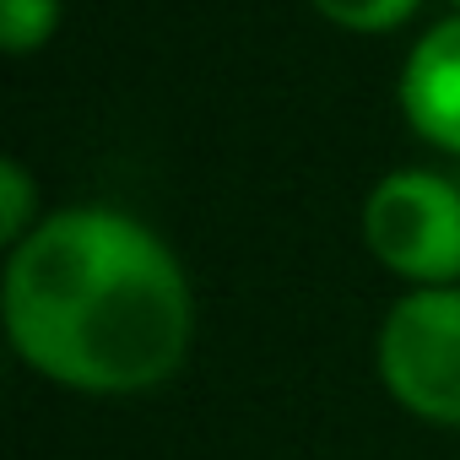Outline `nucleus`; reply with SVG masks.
<instances>
[{"instance_id":"nucleus-1","label":"nucleus","mask_w":460,"mask_h":460,"mask_svg":"<svg viewBox=\"0 0 460 460\" xmlns=\"http://www.w3.org/2000/svg\"><path fill=\"white\" fill-rule=\"evenodd\" d=\"M12 347L71 390L130 395L163 385L195 331V304L168 244L125 211L71 206L44 217L6 266Z\"/></svg>"},{"instance_id":"nucleus-2","label":"nucleus","mask_w":460,"mask_h":460,"mask_svg":"<svg viewBox=\"0 0 460 460\" xmlns=\"http://www.w3.org/2000/svg\"><path fill=\"white\" fill-rule=\"evenodd\" d=\"M379 379L411 417L460 428V288H417L385 314Z\"/></svg>"},{"instance_id":"nucleus-3","label":"nucleus","mask_w":460,"mask_h":460,"mask_svg":"<svg viewBox=\"0 0 460 460\" xmlns=\"http://www.w3.org/2000/svg\"><path fill=\"white\" fill-rule=\"evenodd\" d=\"M363 239L395 277L449 288L460 277V190L428 168L385 173L363 206Z\"/></svg>"},{"instance_id":"nucleus-4","label":"nucleus","mask_w":460,"mask_h":460,"mask_svg":"<svg viewBox=\"0 0 460 460\" xmlns=\"http://www.w3.org/2000/svg\"><path fill=\"white\" fill-rule=\"evenodd\" d=\"M401 109L411 130L444 152H460V17L428 28L401 71Z\"/></svg>"},{"instance_id":"nucleus-5","label":"nucleus","mask_w":460,"mask_h":460,"mask_svg":"<svg viewBox=\"0 0 460 460\" xmlns=\"http://www.w3.org/2000/svg\"><path fill=\"white\" fill-rule=\"evenodd\" d=\"M55 28H60V0H0V44L12 55L49 44Z\"/></svg>"},{"instance_id":"nucleus-6","label":"nucleus","mask_w":460,"mask_h":460,"mask_svg":"<svg viewBox=\"0 0 460 460\" xmlns=\"http://www.w3.org/2000/svg\"><path fill=\"white\" fill-rule=\"evenodd\" d=\"M422 0H314V12L347 33H390L401 28Z\"/></svg>"},{"instance_id":"nucleus-7","label":"nucleus","mask_w":460,"mask_h":460,"mask_svg":"<svg viewBox=\"0 0 460 460\" xmlns=\"http://www.w3.org/2000/svg\"><path fill=\"white\" fill-rule=\"evenodd\" d=\"M33 211H39V200H33L28 168L17 157H6V163H0V234H6L12 250L33 234Z\"/></svg>"},{"instance_id":"nucleus-8","label":"nucleus","mask_w":460,"mask_h":460,"mask_svg":"<svg viewBox=\"0 0 460 460\" xmlns=\"http://www.w3.org/2000/svg\"><path fill=\"white\" fill-rule=\"evenodd\" d=\"M455 6H460V0H455Z\"/></svg>"}]
</instances>
